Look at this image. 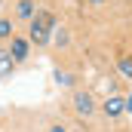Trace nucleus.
Here are the masks:
<instances>
[{"mask_svg":"<svg viewBox=\"0 0 132 132\" xmlns=\"http://www.w3.org/2000/svg\"><path fill=\"white\" fill-rule=\"evenodd\" d=\"M74 108H77V114H80V117H92L95 101H92L89 92H77V95H74Z\"/></svg>","mask_w":132,"mask_h":132,"instance_id":"f03ea898","label":"nucleus"},{"mask_svg":"<svg viewBox=\"0 0 132 132\" xmlns=\"http://www.w3.org/2000/svg\"><path fill=\"white\" fill-rule=\"evenodd\" d=\"M126 111H129V114H132V95H129V98H126Z\"/></svg>","mask_w":132,"mask_h":132,"instance_id":"9d476101","label":"nucleus"},{"mask_svg":"<svg viewBox=\"0 0 132 132\" xmlns=\"http://www.w3.org/2000/svg\"><path fill=\"white\" fill-rule=\"evenodd\" d=\"M12 65H15V62H12V55H9V49H0V77H6Z\"/></svg>","mask_w":132,"mask_h":132,"instance_id":"39448f33","label":"nucleus"},{"mask_svg":"<svg viewBox=\"0 0 132 132\" xmlns=\"http://www.w3.org/2000/svg\"><path fill=\"white\" fill-rule=\"evenodd\" d=\"M52 28H55V19H52V12H34L31 19V40L37 46H46L49 43V37H52Z\"/></svg>","mask_w":132,"mask_h":132,"instance_id":"f257e3e1","label":"nucleus"},{"mask_svg":"<svg viewBox=\"0 0 132 132\" xmlns=\"http://www.w3.org/2000/svg\"><path fill=\"white\" fill-rule=\"evenodd\" d=\"M19 19H34V3L31 0H19Z\"/></svg>","mask_w":132,"mask_h":132,"instance_id":"423d86ee","label":"nucleus"},{"mask_svg":"<svg viewBox=\"0 0 132 132\" xmlns=\"http://www.w3.org/2000/svg\"><path fill=\"white\" fill-rule=\"evenodd\" d=\"M49 132H68V129H65V126H52Z\"/></svg>","mask_w":132,"mask_h":132,"instance_id":"1a4fd4ad","label":"nucleus"},{"mask_svg":"<svg viewBox=\"0 0 132 132\" xmlns=\"http://www.w3.org/2000/svg\"><path fill=\"white\" fill-rule=\"evenodd\" d=\"M92 3H101V0H92Z\"/></svg>","mask_w":132,"mask_h":132,"instance_id":"9b49d317","label":"nucleus"},{"mask_svg":"<svg viewBox=\"0 0 132 132\" xmlns=\"http://www.w3.org/2000/svg\"><path fill=\"white\" fill-rule=\"evenodd\" d=\"M9 55H12V62H25V55H28V40L12 37V40H9Z\"/></svg>","mask_w":132,"mask_h":132,"instance_id":"7ed1b4c3","label":"nucleus"},{"mask_svg":"<svg viewBox=\"0 0 132 132\" xmlns=\"http://www.w3.org/2000/svg\"><path fill=\"white\" fill-rule=\"evenodd\" d=\"M6 37H12V22L9 19H0V40H6Z\"/></svg>","mask_w":132,"mask_h":132,"instance_id":"0eeeda50","label":"nucleus"},{"mask_svg":"<svg viewBox=\"0 0 132 132\" xmlns=\"http://www.w3.org/2000/svg\"><path fill=\"white\" fill-rule=\"evenodd\" d=\"M120 74H123V77H132V59H120Z\"/></svg>","mask_w":132,"mask_h":132,"instance_id":"6e6552de","label":"nucleus"},{"mask_svg":"<svg viewBox=\"0 0 132 132\" xmlns=\"http://www.w3.org/2000/svg\"><path fill=\"white\" fill-rule=\"evenodd\" d=\"M126 111V98H120V95H111V98L104 101V114L108 117H120Z\"/></svg>","mask_w":132,"mask_h":132,"instance_id":"20e7f679","label":"nucleus"}]
</instances>
